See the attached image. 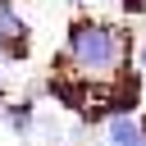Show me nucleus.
Returning a JSON list of instances; mask_svg holds the SVG:
<instances>
[{
  "instance_id": "6",
  "label": "nucleus",
  "mask_w": 146,
  "mask_h": 146,
  "mask_svg": "<svg viewBox=\"0 0 146 146\" xmlns=\"http://www.w3.org/2000/svg\"><path fill=\"white\" fill-rule=\"evenodd\" d=\"M0 78H5V55H0Z\"/></svg>"
},
{
  "instance_id": "3",
  "label": "nucleus",
  "mask_w": 146,
  "mask_h": 146,
  "mask_svg": "<svg viewBox=\"0 0 146 146\" xmlns=\"http://www.w3.org/2000/svg\"><path fill=\"white\" fill-rule=\"evenodd\" d=\"M0 123H5L14 137H32V132H36V100H32V96H23V100L9 96V100L0 105Z\"/></svg>"
},
{
  "instance_id": "1",
  "label": "nucleus",
  "mask_w": 146,
  "mask_h": 146,
  "mask_svg": "<svg viewBox=\"0 0 146 146\" xmlns=\"http://www.w3.org/2000/svg\"><path fill=\"white\" fill-rule=\"evenodd\" d=\"M128 27L110 18H73L64 36V64L82 82H114L119 68L128 64Z\"/></svg>"
},
{
  "instance_id": "5",
  "label": "nucleus",
  "mask_w": 146,
  "mask_h": 146,
  "mask_svg": "<svg viewBox=\"0 0 146 146\" xmlns=\"http://www.w3.org/2000/svg\"><path fill=\"white\" fill-rule=\"evenodd\" d=\"M132 59H137V68H141V78H146V36L137 41V50H132Z\"/></svg>"
},
{
  "instance_id": "4",
  "label": "nucleus",
  "mask_w": 146,
  "mask_h": 146,
  "mask_svg": "<svg viewBox=\"0 0 146 146\" xmlns=\"http://www.w3.org/2000/svg\"><path fill=\"white\" fill-rule=\"evenodd\" d=\"M114 5H119L128 18H132V14H146V0H114Z\"/></svg>"
},
{
  "instance_id": "2",
  "label": "nucleus",
  "mask_w": 146,
  "mask_h": 146,
  "mask_svg": "<svg viewBox=\"0 0 146 146\" xmlns=\"http://www.w3.org/2000/svg\"><path fill=\"white\" fill-rule=\"evenodd\" d=\"M105 146H146V128L137 110H110L105 114Z\"/></svg>"
}]
</instances>
